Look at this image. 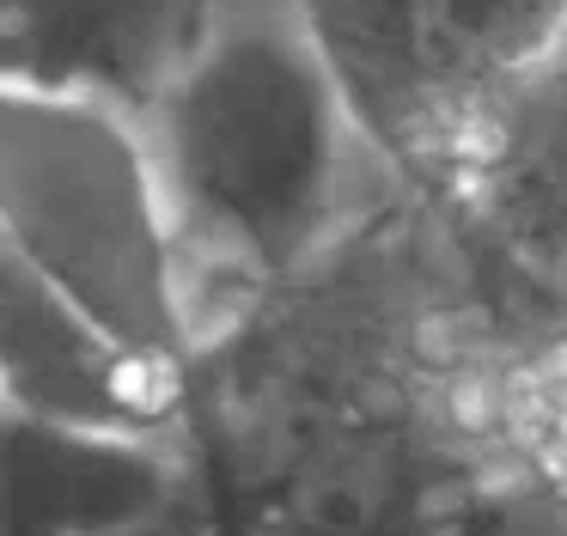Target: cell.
<instances>
[{
	"instance_id": "obj_1",
	"label": "cell",
	"mask_w": 567,
	"mask_h": 536,
	"mask_svg": "<svg viewBox=\"0 0 567 536\" xmlns=\"http://www.w3.org/2000/svg\"><path fill=\"white\" fill-rule=\"evenodd\" d=\"M141 128L177 219L196 353L403 195L367 202L360 165L379 153L293 0H208Z\"/></svg>"
},
{
	"instance_id": "obj_2",
	"label": "cell",
	"mask_w": 567,
	"mask_h": 536,
	"mask_svg": "<svg viewBox=\"0 0 567 536\" xmlns=\"http://www.w3.org/2000/svg\"><path fill=\"white\" fill-rule=\"evenodd\" d=\"M0 268L202 384L177 219L123 104L0 85Z\"/></svg>"
},
{
	"instance_id": "obj_3",
	"label": "cell",
	"mask_w": 567,
	"mask_h": 536,
	"mask_svg": "<svg viewBox=\"0 0 567 536\" xmlns=\"http://www.w3.org/2000/svg\"><path fill=\"white\" fill-rule=\"evenodd\" d=\"M379 165L433 214L476 189L501 92L567 24V0H293Z\"/></svg>"
},
{
	"instance_id": "obj_4",
	"label": "cell",
	"mask_w": 567,
	"mask_h": 536,
	"mask_svg": "<svg viewBox=\"0 0 567 536\" xmlns=\"http://www.w3.org/2000/svg\"><path fill=\"white\" fill-rule=\"evenodd\" d=\"M452 226L513 292L549 305L567 268V24L501 92L476 189Z\"/></svg>"
},
{
	"instance_id": "obj_5",
	"label": "cell",
	"mask_w": 567,
	"mask_h": 536,
	"mask_svg": "<svg viewBox=\"0 0 567 536\" xmlns=\"http://www.w3.org/2000/svg\"><path fill=\"white\" fill-rule=\"evenodd\" d=\"M208 0H0V85L74 92L147 116Z\"/></svg>"
}]
</instances>
